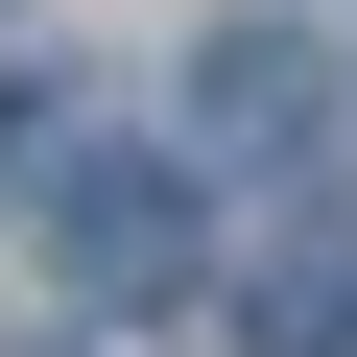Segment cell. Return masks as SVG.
Listing matches in <instances>:
<instances>
[{
    "label": "cell",
    "mask_w": 357,
    "mask_h": 357,
    "mask_svg": "<svg viewBox=\"0 0 357 357\" xmlns=\"http://www.w3.org/2000/svg\"><path fill=\"white\" fill-rule=\"evenodd\" d=\"M48 262H72V310H167V286L215 262V215H191L167 143H72L48 167Z\"/></svg>",
    "instance_id": "1"
},
{
    "label": "cell",
    "mask_w": 357,
    "mask_h": 357,
    "mask_svg": "<svg viewBox=\"0 0 357 357\" xmlns=\"http://www.w3.org/2000/svg\"><path fill=\"white\" fill-rule=\"evenodd\" d=\"M310 119H333V72H310L286 24H215V48H191V143H215V167H310Z\"/></svg>",
    "instance_id": "2"
},
{
    "label": "cell",
    "mask_w": 357,
    "mask_h": 357,
    "mask_svg": "<svg viewBox=\"0 0 357 357\" xmlns=\"http://www.w3.org/2000/svg\"><path fill=\"white\" fill-rule=\"evenodd\" d=\"M238 357H357V215H286L238 262Z\"/></svg>",
    "instance_id": "3"
},
{
    "label": "cell",
    "mask_w": 357,
    "mask_h": 357,
    "mask_svg": "<svg viewBox=\"0 0 357 357\" xmlns=\"http://www.w3.org/2000/svg\"><path fill=\"white\" fill-rule=\"evenodd\" d=\"M24 357H96V333H24Z\"/></svg>",
    "instance_id": "4"
}]
</instances>
